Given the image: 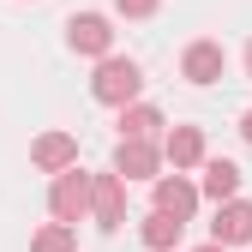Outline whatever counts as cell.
<instances>
[{
  "mask_svg": "<svg viewBox=\"0 0 252 252\" xmlns=\"http://www.w3.org/2000/svg\"><path fill=\"white\" fill-rule=\"evenodd\" d=\"M138 90H144L138 60H126V54H102L96 60V78H90V96H96V102L126 108V102H138Z\"/></svg>",
  "mask_w": 252,
  "mask_h": 252,
  "instance_id": "6da1fadb",
  "label": "cell"
},
{
  "mask_svg": "<svg viewBox=\"0 0 252 252\" xmlns=\"http://www.w3.org/2000/svg\"><path fill=\"white\" fill-rule=\"evenodd\" d=\"M90 192H96V174H84L78 162L60 168L54 186H48V210H54V222H78V216L90 210Z\"/></svg>",
  "mask_w": 252,
  "mask_h": 252,
  "instance_id": "7a4b0ae2",
  "label": "cell"
},
{
  "mask_svg": "<svg viewBox=\"0 0 252 252\" xmlns=\"http://www.w3.org/2000/svg\"><path fill=\"white\" fill-rule=\"evenodd\" d=\"M66 42H72V54L102 60V54L114 48V24H108L102 12H72V18H66Z\"/></svg>",
  "mask_w": 252,
  "mask_h": 252,
  "instance_id": "3957f363",
  "label": "cell"
},
{
  "mask_svg": "<svg viewBox=\"0 0 252 252\" xmlns=\"http://www.w3.org/2000/svg\"><path fill=\"white\" fill-rule=\"evenodd\" d=\"M222 66H228V54H222V42H210V36L186 42V54H180V78L186 84H216Z\"/></svg>",
  "mask_w": 252,
  "mask_h": 252,
  "instance_id": "277c9868",
  "label": "cell"
},
{
  "mask_svg": "<svg viewBox=\"0 0 252 252\" xmlns=\"http://www.w3.org/2000/svg\"><path fill=\"white\" fill-rule=\"evenodd\" d=\"M156 168H162V150L150 138H120L114 144V174L120 180H156Z\"/></svg>",
  "mask_w": 252,
  "mask_h": 252,
  "instance_id": "5b68a950",
  "label": "cell"
},
{
  "mask_svg": "<svg viewBox=\"0 0 252 252\" xmlns=\"http://www.w3.org/2000/svg\"><path fill=\"white\" fill-rule=\"evenodd\" d=\"M90 216H96V228H120V222H126V180H120L114 168H108V174H96Z\"/></svg>",
  "mask_w": 252,
  "mask_h": 252,
  "instance_id": "8992f818",
  "label": "cell"
},
{
  "mask_svg": "<svg viewBox=\"0 0 252 252\" xmlns=\"http://www.w3.org/2000/svg\"><path fill=\"white\" fill-rule=\"evenodd\" d=\"M156 210H168V216H180V222H192V210H198V186L186 180L180 168H174V174H156Z\"/></svg>",
  "mask_w": 252,
  "mask_h": 252,
  "instance_id": "52a82bcc",
  "label": "cell"
},
{
  "mask_svg": "<svg viewBox=\"0 0 252 252\" xmlns=\"http://www.w3.org/2000/svg\"><path fill=\"white\" fill-rule=\"evenodd\" d=\"M210 240H222V246H252V204H246V198H228L222 210H216V222H210Z\"/></svg>",
  "mask_w": 252,
  "mask_h": 252,
  "instance_id": "ba28073f",
  "label": "cell"
},
{
  "mask_svg": "<svg viewBox=\"0 0 252 252\" xmlns=\"http://www.w3.org/2000/svg\"><path fill=\"white\" fill-rule=\"evenodd\" d=\"M30 162H36L42 174L72 168V162H78V138H72V132H42L36 144H30Z\"/></svg>",
  "mask_w": 252,
  "mask_h": 252,
  "instance_id": "9c48e42d",
  "label": "cell"
},
{
  "mask_svg": "<svg viewBox=\"0 0 252 252\" xmlns=\"http://www.w3.org/2000/svg\"><path fill=\"white\" fill-rule=\"evenodd\" d=\"M204 198H216V204H228V198H240V168L228 162V156H204V186H198Z\"/></svg>",
  "mask_w": 252,
  "mask_h": 252,
  "instance_id": "30bf717a",
  "label": "cell"
},
{
  "mask_svg": "<svg viewBox=\"0 0 252 252\" xmlns=\"http://www.w3.org/2000/svg\"><path fill=\"white\" fill-rule=\"evenodd\" d=\"M162 156L174 168H198L204 162V132H198V126H174V132L162 138Z\"/></svg>",
  "mask_w": 252,
  "mask_h": 252,
  "instance_id": "8fae6325",
  "label": "cell"
},
{
  "mask_svg": "<svg viewBox=\"0 0 252 252\" xmlns=\"http://www.w3.org/2000/svg\"><path fill=\"white\" fill-rule=\"evenodd\" d=\"M180 228H186V222H180V216H168V210H150V216H144V222H138V240H144L150 252H168V246L180 240Z\"/></svg>",
  "mask_w": 252,
  "mask_h": 252,
  "instance_id": "7c38bea8",
  "label": "cell"
},
{
  "mask_svg": "<svg viewBox=\"0 0 252 252\" xmlns=\"http://www.w3.org/2000/svg\"><path fill=\"white\" fill-rule=\"evenodd\" d=\"M156 126H162V114H156L150 102H126L120 108V138H150Z\"/></svg>",
  "mask_w": 252,
  "mask_h": 252,
  "instance_id": "4fadbf2b",
  "label": "cell"
},
{
  "mask_svg": "<svg viewBox=\"0 0 252 252\" xmlns=\"http://www.w3.org/2000/svg\"><path fill=\"white\" fill-rule=\"evenodd\" d=\"M30 252H78V222H48V228H36Z\"/></svg>",
  "mask_w": 252,
  "mask_h": 252,
  "instance_id": "5bb4252c",
  "label": "cell"
},
{
  "mask_svg": "<svg viewBox=\"0 0 252 252\" xmlns=\"http://www.w3.org/2000/svg\"><path fill=\"white\" fill-rule=\"evenodd\" d=\"M162 0H114V12H126V18H150Z\"/></svg>",
  "mask_w": 252,
  "mask_h": 252,
  "instance_id": "9a60e30c",
  "label": "cell"
},
{
  "mask_svg": "<svg viewBox=\"0 0 252 252\" xmlns=\"http://www.w3.org/2000/svg\"><path fill=\"white\" fill-rule=\"evenodd\" d=\"M240 138H246V144H252V108H246V114H240Z\"/></svg>",
  "mask_w": 252,
  "mask_h": 252,
  "instance_id": "2e32d148",
  "label": "cell"
},
{
  "mask_svg": "<svg viewBox=\"0 0 252 252\" xmlns=\"http://www.w3.org/2000/svg\"><path fill=\"white\" fill-rule=\"evenodd\" d=\"M198 252H228V246H222V240H204V246H198Z\"/></svg>",
  "mask_w": 252,
  "mask_h": 252,
  "instance_id": "e0dca14e",
  "label": "cell"
},
{
  "mask_svg": "<svg viewBox=\"0 0 252 252\" xmlns=\"http://www.w3.org/2000/svg\"><path fill=\"white\" fill-rule=\"evenodd\" d=\"M246 78H252V42H246Z\"/></svg>",
  "mask_w": 252,
  "mask_h": 252,
  "instance_id": "ac0fdd59",
  "label": "cell"
}]
</instances>
